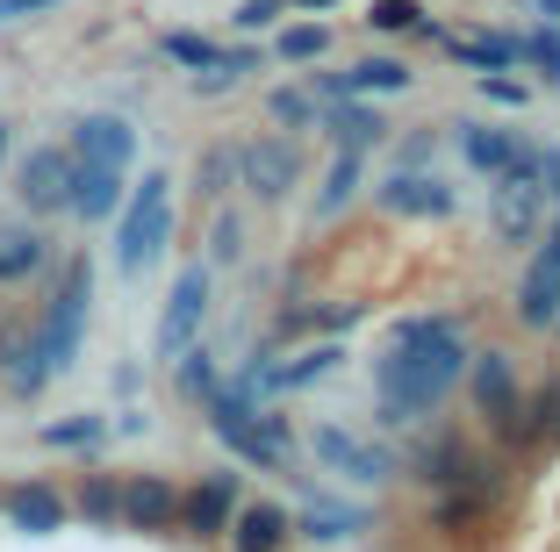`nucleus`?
<instances>
[{"label": "nucleus", "instance_id": "41", "mask_svg": "<svg viewBox=\"0 0 560 552\" xmlns=\"http://www.w3.org/2000/svg\"><path fill=\"white\" fill-rule=\"evenodd\" d=\"M215 259H237V223H231V215L215 223Z\"/></svg>", "mask_w": 560, "mask_h": 552}, {"label": "nucleus", "instance_id": "35", "mask_svg": "<svg viewBox=\"0 0 560 552\" xmlns=\"http://www.w3.org/2000/svg\"><path fill=\"white\" fill-rule=\"evenodd\" d=\"M231 173H237V151H209V158H201V195H223Z\"/></svg>", "mask_w": 560, "mask_h": 552}, {"label": "nucleus", "instance_id": "25", "mask_svg": "<svg viewBox=\"0 0 560 552\" xmlns=\"http://www.w3.org/2000/svg\"><path fill=\"white\" fill-rule=\"evenodd\" d=\"M460 151H467V165H475V173H503V165L517 158L511 137H503V130H481V122H475V130H460Z\"/></svg>", "mask_w": 560, "mask_h": 552}, {"label": "nucleus", "instance_id": "33", "mask_svg": "<svg viewBox=\"0 0 560 552\" xmlns=\"http://www.w3.org/2000/svg\"><path fill=\"white\" fill-rule=\"evenodd\" d=\"M101 438V416H66V423H44V445H94Z\"/></svg>", "mask_w": 560, "mask_h": 552}, {"label": "nucleus", "instance_id": "2", "mask_svg": "<svg viewBox=\"0 0 560 552\" xmlns=\"http://www.w3.org/2000/svg\"><path fill=\"white\" fill-rule=\"evenodd\" d=\"M209 431L223 445H231L237 459H252V467H288V453H295V438H288V423L273 416L266 402H252V395H237V388H215L209 395Z\"/></svg>", "mask_w": 560, "mask_h": 552}, {"label": "nucleus", "instance_id": "32", "mask_svg": "<svg viewBox=\"0 0 560 552\" xmlns=\"http://www.w3.org/2000/svg\"><path fill=\"white\" fill-rule=\"evenodd\" d=\"M266 115H273L280 130H310V122H316V101H310V94H295V86H280V94L266 101Z\"/></svg>", "mask_w": 560, "mask_h": 552}, {"label": "nucleus", "instance_id": "29", "mask_svg": "<svg viewBox=\"0 0 560 552\" xmlns=\"http://www.w3.org/2000/svg\"><path fill=\"white\" fill-rule=\"evenodd\" d=\"M180 388L195 395V402H209V395L223 388V380H215V359L201 352V344H187V352H180Z\"/></svg>", "mask_w": 560, "mask_h": 552}, {"label": "nucleus", "instance_id": "27", "mask_svg": "<svg viewBox=\"0 0 560 552\" xmlns=\"http://www.w3.org/2000/svg\"><path fill=\"white\" fill-rule=\"evenodd\" d=\"M165 58H173V66L209 72L215 58H223V44H209V36H195V30H165Z\"/></svg>", "mask_w": 560, "mask_h": 552}, {"label": "nucleus", "instance_id": "10", "mask_svg": "<svg viewBox=\"0 0 560 552\" xmlns=\"http://www.w3.org/2000/svg\"><path fill=\"white\" fill-rule=\"evenodd\" d=\"M237 509V473H201V488L180 495V531L187 538H223Z\"/></svg>", "mask_w": 560, "mask_h": 552}, {"label": "nucleus", "instance_id": "36", "mask_svg": "<svg viewBox=\"0 0 560 552\" xmlns=\"http://www.w3.org/2000/svg\"><path fill=\"white\" fill-rule=\"evenodd\" d=\"M532 431H539V438H560V380L539 395V416H532Z\"/></svg>", "mask_w": 560, "mask_h": 552}, {"label": "nucleus", "instance_id": "14", "mask_svg": "<svg viewBox=\"0 0 560 552\" xmlns=\"http://www.w3.org/2000/svg\"><path fill=\"white\" fill-rule=\"evenodd\" d=\"M130 151H137V130L122 115H86L72 130V158L80 165H130Z\"/></svg>", "mask_w": 560, "mask_h": 552}, {"label": "nucleus", "instance_id": "31", "mask_svg": "<svg viewBox=\"0 0 560 552\" xmlns=\"http://www.w3.org/2000/svg\"><path fill=\"white\" fill-rule=\"evenodd\" d=\"M302 524H310V538H352V531H360V509H338V503H310V517H302Z\"/></svg>", "mask_w": 560, "mask_h": 552}, {"label": "nucleus", "instance_id": "15", "mask_svg": "<svg viewBox=\"0 0 560 552\" xmlns=\"http://www.w3.org/2000/svg\"><path fill=\"white\" fill-rule=\"evenodd\" d=\"M316 130H330L352 151H374L381 137H388V122H381L374 108H360V94H338V101H316Z\"/></svg>", "mask_w": 560, "mask_h": 552}, {"label": "nucleus", "instance_id": "11", "mask_svg": "<svg viewBox=\"0 0 560 552\" xmlns=\"http://www.w3.org/2000/svg\"><path fill=\"white\" fill-rule=\"evenodd\" d=\"M310 453L324 459L330 473H346V481H381L388 473V453L366 438H352V431H338V423H316L310 431Z\"/></svg>", "mask_w": 560, "mask_h": 552}, {"label": "nucleus", "instance_id": "7", "mask_svg": "<svg viewBox=\"0 0 560 552\" xmlns=\"http://www.w3.org/2000/svg\"><path fill=\"white\" fill-rule=\"evenodd\" d=\"M467 380H475L481 416H495L503 431H525V395H517V374L503 352H467Z\"/></svg>", "mask_w": 560, "mask_h": 552}, {"label": "nucleus", "instance_id": "24", "mask_svg": "<svg viewBox=\"0 0 560 552\" xmlns=\"http://www.w3.org/2000/svg\"><path fill=\"white\" fill-rule=\"evenodd\" d=\"M44 266V237L36 230H0V280H30Z\"/></svg>", "mask_w": 560, "mask_h": 552}, {"label": "nucleus", "instance_id": "16", "mask_svg": "<svg viewBox=\"0 0 560 552\" xmlns=\"http://www.w3.org/2000/svg\"><path fill=\"white\" fill-rule=\"evenodd\" d=\"M72 215H86V223H108V215L122 209V165H72Z\"/></svg>", "mask_w": 560, "mask_h": 552}, {"label": "nucleus", "instance_id": "17", "mask_svg": "<svg viewBox=\"0 0 560 552\" xmlns=\"http://www.w3.org/2000/svg\"><path fill=\"white\" fill-rule=\"evenodd\" d=\"M288 531H295V517L280 503H245V509H231V545L237 552H280L288 545Z\"/></svg>", "mask_w": 560, "mask_h": 552}, {"label": "nucleus", "instance_id": "1", "mask_svg": "<svg viewBox=\"0 0 560 552\" xmlns=\"http://www.w3.org/2000/svg\"><path fill=\"white\" fill-rule=\"evenodd\" d=\"M467 374V344L453 316H402L374 352V395L388 423H417L453 395V380Z\"/></svg>", "mask_w": 560, "mask_h": 552}, {"label": "nucleus", "instance_id": "12", "mask_svg": "<svg viewBox=\"0 0 560 552\" xmlns=\"http://www.w3.org/2000/svg\"><path fill=\"white\" fill-rule=\"evenodd\" d=\"M237 173H245V187H252L259 201H280L288 187H295L302 158H295V144H280V137H259V144L237 151Z\"/></svg>", "mask_w": 560, "mask_h": 552}, {"label": "nucleus", "instance_id": "20", "mask_svg": "<svg viewBox=\"0 0 560 552\" xmlns=\"http://www.w3.org/2000/svg\"><path fill=\"white\" fill-rule=\"evenodd\" d=\"M517 316H525L532 330H546L560 316V259H532V273H525V287H517Z\"/></svg>", "mask_w": 560, "mask_h": 552}, {"label": "nucleus", "instance_id": "5", "mask_svg": "<svg viewBox=\"0 0 560 552\" xmlns=\"http://www.w3.org/2000/svg\"><path fill=\"white\" fill-rule=\"evenodd\" d=\"M86 302H94V266H86V259H72V266H66V287L50 294L44 324H36V344H44L50 374H66V366H72V352H80V330H86Z\"/></svg>", "mask_w": 560, "mask_h": 552}, {"label": "nucleus", "instance_id": "13", "mask_svg": "<svg viewBox=\"0 0 560 552\" xmlns=\"http://www.w3.org/2000/svg\"><path fill=\"white\" fill-rule=\"evenodd\" d=\"M0 509H8V524H15V531L50 538L58 524H66V509H72V503H66V495H58L50 481H15L8 495H0Z\"/></svg>", "mask_w": 560, "mask_h": 552}, {"label": "nucleus", "instance_id": "18", "mask_svg": "<svg viewBox=\"0 0 560 552\" xmlns=\"http://www.w3.org/2000/svg\"><path fill=\"white\" fill-rule=\"evenodd\" d=\"M381 209H396V215H445L453 209V187H445L439 173H396L388 187H381Z\"/></svg>", "mask_w": 560, "mask_h": 552}, {"label": "nucleus", "instance_id": "8", "mask_svg": "<svg viewBox=\"0 0 560 552\" xmlns=\"http://www.w3.org/2000/svg\"><path fill=\"white\" fill-rule=\"evenodd\" d=\"M201 309H209V266H187L173 280V302H165V324H159V359H180L201 330Z\"/></svg>", "mask_w": 560, "mask_h": 552}, {"label": "nucleus", "instance_id": "43", "mask_svg": "<svg viewBox=\"0 0 560 552\" xmlns=\"http://www.w3.org/2000/svg\"><path fill=\"white\" fill-rule=\"evenodd\" d=\"M288 8H310V15H316V8H338V0H288Z\"/></svg>", "mask_w": 560, "mask_h": 552}, {"label": "nucleus", "instance_id": "22", "mask_svg": "<svg viewBox=\"0 0 560 552\" xmlns=\"http://www.w3.org/2000/svg\"><path fill=\"white\" fill-rule=\"evenodd\" d=\"M453 58L460 66H481V72H503L525 58V44H511V36H453Z\"/></svg>", "mask_w": 560, "mask_h": 552}, {"label": "nucleus", "instance_id": "28", "mask_svg": "<svg viewBox=\"0 0 560 552\" xmlns=\"http://www.w3.org/2000/svg\"><path fill=\"white\" fill-rule=\"evenodd\" d=\"M324 50H330L324 22H295V30H280V58H288V66H310V58H324Z\"/></svg>", "mask_w": 560, "mask_h": 552}, {"label": "nucleus", "instance_id": "40", "mask_svg": "<svg viewBox=\"0 0 560 552\" xmlns=\"http://www.w3.org/2000/svg\"><path fill=\"white\" fill-rule=\"evenodd\" d=\"M36 8H58V0H0V22H22V15H36Z\"/></svg>", "mask_w": 560, "mask_h": 552}, {"label": "nucleus", "instance_id": "30", "mask_svg": "<svg viewBox=\"0 0 560 552\" xmlns=\"http://www.w3.org/2000/svg\"><path fill=\"white\" fill-rule=\"evenodd\" d=\"M80 509L86 524H116V481H108V473H86V488H80Z\"/></svg>", "mask_w": 560, "mask_h": 552}, {"label": "nucleus", "instance_id": "26", "mask_svg": "<svg viewBox=\"0 0 560 552\" xmlns=\"http://www.w3.org/2000/svg\"><path fill=\"white\" fill-rule=\"evenodd\" d=\"M366 22H374V30H417V36H439V22H424V8H417V0H374V8H366Z\"/></svg>", "mask_w": 560, "mask_h": 552}, {"label": "nucleus", "instance_id": "19", "mask_svg": "<svg viewBox=\"0 0 560 552\" xmlns=\"http://www.w3.org/2000/svg\"><path fill=\"white\" fill-rule=\"evenodd\" d=\"M0 374H8L15 395H36L50 380V359H44V344H36V330H8V338H0Z\"/></svg>", "mask_w": 560, "mask_h": 552}, {"label": "nucleus", "instance_id": "3", "mask_svg": "<svg viewBox=\"0 0 560 552\" xmlns=\"http://www.w3.org/2000/svg\"><path fill=\"white\" fill-rule=\"evenodd\" d=\"M165 237H173V179L144 173V187H130V201L116 209V266L122 273H144Z\"/></svg>", "mask_w": 560, "mask_h": 552}, {"label": "nucleus", "instance_id": "37", "mask_svg": "<svg viewBox=\"0 0 560 552\" xmlns=\"http://www.w3.org/2000/svg\"><path fill=\"white\" fill-rule=\"evenodd\" d=\"M280 8H288V0H245V8H237L231 22H237V30H266V22H273Z\"/></svg>", "mask_w": 560, "mask_h": 552}, {"label": "nucleus", "instance_id": "42", "mask_svg": "<svg viewBox=\"0 0 560 552\" xmlns=\"http://www.w3.org/2000/svg\"><path fill=\"white\" fill-rule=\"evenodd\" d=\"M546 259H560V215H553V230H546Z\"/></svg>", "mask_w": 560, "mask_h": 552}, {"label": "nucleus", "instance_id": "23", "mask_svg": "<svg viewBox=\"0 0 560 552\" xmlns=\"http://www.w3.org/2000/svg\"><path fill=\"white\" fill-rule=\"evenodd\" d=\"M346 80V94H402L410 86V72L396 66V58H360L352 72H338Z\"/></svg>", "mask_w": 560, "mask_h": 552}, {"label": "nucleus", "instance_id": "39", "mask_svg": "<svg viewBox=\"0 0 560 552\" xmlns=\"http://www.w3.org/2000/svg\"><path fill=\"white\" fill-rule=\"evenodd\" d=\"M539 187L560 201V151H539Z\"/></svg>", "mask_w": 560, "mask_h": 552}, {"label": "nucleus", "instance_id": "21", "mask_svg": "<svg viewBox=\"0 0 560 552\" xmlns=\"http://www.w3.org/2000/svg\"><path fill=\"white\" fill-rule=\"evenodd\" d=\"M360 173H366V151H352V144H338V158H330V173H324V195H316V215H338L352 195H360Z\"/></svg>", "mask_w": 560, "mask_h": 552}, {"label": "nucleus", "instance_id": "4", "mask_svg": "<svg viewBox=\"0 0 560 552\" xmlns=\"http://www.w3.org/2000/svg\"><path fill=\"white\" fill-rule=\"evenodd\" d=\"M489 209H495V237L503 244H532L539 237V209H546L539 151H517L503 173H489Z\"/></svg>", "mask_w": 560, "mask_h": 552}, {"label": "nucleus", "instance_id": "6", "mask_svg": "<svg viewBox=\"0 0 560 552\" xmlns=\"http://www.w3.org/2000/svg\"><path fill=\"white\" fill-rule=\"evenodd\" d=\"M116 524H130V531H173L180 524V488L165 481V473H130L116 488Z\"/></svg>", "mask_w": 560, "mask_h": 552}, {"label": "nucleus", "instance_id": "34", "mask_svg": "<svg viewBox=\"0 0 560 552\" xmlns=\"http://www.w3.org/2000/svg\"><path fill=\"white\" fill-rule=\"evenodd\" d=\"M525 58H532V66H539L546 80L560 86V30H539V36H532V44H525Z\"/></svg>", "mask_w": 560, "mask_h": 552}, {"label": "nucleus", "instance_id": "44", "mask_svg": "<svg viewBox=\"0 0 560 552\" xmlns=\"http://www.w3.org/2000/svg\"><path fill=\"white\" fill-rule=\"evenodd\" d=\"M0 158H8V122H0Z\"/></svg>", "mask_w": 560, "mask_h": 552}, {"label": "nucleus", "instance_id": "38", "mask_svg": "<svg viewBox=\"0 0 560 552\" xmlns=\"http://www.w3.org/2000/svg\"><path fill=\"white\" fill-rule=\"evenodd\" d=\"M481 94H489V101H511V108H525V86H517V80H503V72H481Z\"/></svg>", "mask_w": 560, "mask_h": 552}, {"label": "nucleus", "instance_id": "9", "mask_svg": "<svg viewBox=\"0 0 560 552\" xmlns=\"http://www.w3.org/2000/svg\"><path fill=\"white\" fill-rule=\"evenodd\" d=\"M72 165H80V158L58 151V144L30 151V158H22V187H15L22 209H30V215H58V209H66V201H72Z\"/></svg>", "mask_w": 560, "mask_h": 552}]
</instances>
